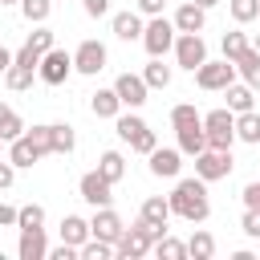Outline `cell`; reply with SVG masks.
I'll return each mask as SVG.
<instances>
[{
    "label": "cell",
    "mask_w": 260,
    "mask_h": 260,
    "mask_svg": "<svg viewBox=\"0 0 260 260\" xmlns=\"http://www.w3.org/2000/svg\"><path fill=\"white\" fill-rule=\"evenodd\" d=\"M0 146H4V138H0Z\"/></svg>",
    "instance_id": "obj_54"
},
{
    "label": "cell",
    "mask_w": 260,
    "mask_h": 260,
    "mask_svg": "<svg viewBox=\"0 0 260 260\" xmlns=\"http://www.w3.org/2000/svg\"><path fill=\"white\" fill-rule=\"evenodd\" d=\"M8 158H12V167H16V171H24V167L41 162V154H37V146H32V138H28V130H24L20 138H12V142H8Z\"/></svg>",
    "instance_id": "obj_18"
},
{
    "label": "cell",
    "mask_w": 260,
    "mask_h": 260,
    "mask_svg": "<svg viewBox=\"0 0 260 260\" xmlns=\"http://www.w3.org/2000/svg\"><path fill=\"white\" fill-rule=\"evenodd\" d=\"M252 49H256V53H260V32H256V41H252Z\"/></svg>",
    "instance_id": "obj_52"
},
{
    "label": "cell",
    "mask_w": 260,
    "mask_h": 260,
    "mask_svg": "<svg viewBox=\"0 0 260 260\" xmlns=\"http://www.w3.org/2000/svg\"><path fill=\"white\" fill-rule=\"evenodd\" d=\"M175 37H179L175 20H167V16H146V28H142V49H146L150 57H167V53L175 49Z\"/></svg>",
    "instance_id": "obj_4"
},
{
    "label": "cell",
    "mask_w": 260,
    "mask_h": 260,
    "mask_svg": "<svg viewBox=\"0 0 260 260\" xmlns=\"http://www.w3.org/2000/svg\"><path fill=\"white\" fill-rule=\"evenodd\" d=\"M167 199H171V215H179V219H187V223H203V219L211 215L207 183H203L199 175H195V179H179Z\"/></svg>",
    "instance_id": "obj_1"
},
{
    "label": "cell",
    "mask_w": 260,
    "mask_h": 260,
    "mask_svg": "<svg viewBox=\"0 0 260 260\" xmlns=\"http://www.w3.org/2000/svg\"><path fill=\"white\" fill-rule=\"evenodd\" d=\"M191 122H203V114H199L191 102H179V106L171 110V126H175V130H183V126H191Z\"/></svg>",
    "instance_id": "obj_37"
},
{
    "label": "cell",
    "mask_w": 260,
    "mask_h": 260,
    "mask_svg": "<svg viewBox=\"0 0 260 260\" xmlns=\"http://www.w3.org/2000/svg\"><path fill=\"white\" fill-rule=\"evenodd\" d=\"M134 4L142 16H162V8H167V0H134Z\"/></svg>",
    "instance_id": "obj_48"
},
{
    "label": "cell",
    "mask_w": 260,
    "mask_h": 260,
    "mask_svg": "<svg viewBox=\"0 0 260 260\" xmlns=\"http://www.w3.org/2000/svg\"><path fill=\"white\" fill-rule=\"evenodd\" d=\"M106 61H110V49L102 45V41H81L77 49H73V73H85V77H98L102 69H106Z\"/></svg>",
    "instance_id": "obj_7"
},
{
    "label": "cell",
    "mask_w": 260,
    "mask_h": 260,
    "mask_svg": "<svg viewBox=\"0 0 260 260\" xmlns=\"http://www.w3.org/2000/svg\"><path fill=\"white\" fill-rule=\"evenodd\" d=\"M89 110H93V118H110V122H114L126 106H122L118 89L110 85V89H93V93H89Z\"/></svg>",
    "instance_id": "obj_17"
},
{
    "label": "cell",
    "mask_w": 260,
    "mask_h": 260,
    "mask_svg": "<svg viewBox=\"0 0 260 260\" xmlns=\"http://www.w3.org/2000/svg\"><path fill=\"white\" fill-rule=\"evenodd\" d=\"M240 199H244V207H260V179H252V183L240 191Z\"/></svg>",
    "instance_id": "obj_46"
},
{
    "label": "cell",
    "mask_w": 260,
    "mask_h": 260,
    "mask_svg": "<svg viewBox=\"0 0 260 260\" xmlns=\"http://www.w3.org/2000/svg\"><path fill=\"white\" fill-rule=\"evenodd\" d=\"M236 73H240V77H244L252 89H260V53H256L252 45H248V49L236 57Z\"/></svg>",
    "instance_id": "obj_23"
},
{
    "label": "cell",
    "mask_w": 260,
    "mask_h": 260,
    "mask_svg": "<svg viewBox=\"0 0 260 260\" xmlns=\"http://www.w3.org/2000/svg\"><path fill=\"white\" fill-rule=\"evenodd\" d=\"M28 45H32V49H41V53H49V49H53V32H49L45 24H37V28L28 32Z\"/></svg>",
    "instance_id": "obj_42"
},
{
    "label": "cell",
    "mask_w": 260,
    "mask_h": 260,
    "mask_svg": "<svg viewBox=\"0 0 260 260\" xmlns=\"http://www.w3.org/2000/svg\"><path fill=\"white\" fill-rule=\"evenodd\" d=\"M114 89H118V98H122L126 110H142L146 106V93H150V85L142 81V73H118L114 77Z\"/></svg>",
    "instance_id": "obj_11"
},
{
    "label": "cell",
    "mask_w": 260,
    "mask_h": 260,
    "mask_svg": "<svg viewBox=\"0 0 260 260\" xmlns=\"http://www.w3.org/2000/svg\"><path fill=\"white\" fill-rule=\"evenodd\" d=\"M187 256H195V260H211V256H215V236H211V232H195V236L187 240Z\"/></svg>",
    "instance_id": "obj_31"
},
{
    "label": "cell",
    "mask_w": 260,
    "mask_h": 260,
    "mask_svg": "<svg viewBox=\"0 0 260 260\" xmlns=\"http://www.w3.org/2000/svg\"><path fill=\"white\" fill-rule=\"evenodd\" d=\"M110 28H114V37L118 41H142V28H146V20H142V12L134 8V12H114L110 16Z\"/></svg>",
    "instance_id": "obj_15"
},
{
    "label": "cell",
    "mask_w": 260,
    "mask_h": 260,
    "mask_svg": "<svg viewBox=\"0 0 260 260\" xmlns=\"http://www.w3.org/2000/svg\"><path fill=\"white\" fill-rule=\"evenodd\" d=\"M228 12L236 24H252L260 16V0H228Z\"/></svg>",
    "instance_id": "obj_34"
},
{
    "label": "cell",
    "mask_w": 260,
    "mask_h": 260,
    "mask_svg": "<svg viewBox=\"0 0 260 260\" xmlns=\"http://www.w3.org/2000/svg\"><path fill=\"white\" fill-rule=\"evenodd\" d=\"M16 256H20V260H45V256H49V240H45V228H20V240H16Z\"/></svg>",
    "instance_id": "obj_14"
},
{
    "label": "cell",
    "mask_w": 260,
    "mask_h": 260,
    "mask_svg": "<svg viewBox=\"0 0 260 260\" xmlns=\"http://www.w3.org/2000/svg\"><path fill=\"white\" fill-rule=\"evenodd\" d=\"M12 179H16L12 158H0V191H8V187H12Z\"/></svg>",
    "instance_id": "obj_47"
},
{
    "label": "cell",
    "mask_w": 260,
    "mask_h": 260,
    "mask_svg": "<svg viewBox=\"0 0 260 260\" xmlns=\"http://www.w3.org/2000/svg\"><path fill=\"white\" fill-rule=\"evenodd\" d=\"M203 61H207V41L199 32H179L175 37V65L187 69V73H195Z\"/></svg>",
    "instance_id": "obj_6"
},
{
    "label": "cell",
    "mask_w": 260,
    "mask_h": 260,
    "mask_svg": "<svg viewBox=\"0 0 260 260\" xmlns=\"http://www.w3.org/2000/svg\"><path fill=\"white\" fill-rule=\"evenodd\" d=\"M0 4H20V0H0Z\"/></svg>",
    "instance_id": "obj_53"
},
{
    "label": "cell",
    "mask_w": 260,
    "mask_h": 260,
    "mask_svg": "<svg viewBox=\"0 0 260 260\" xmlns=\"http://www.w3.org/2000/svg\"><path fill=\"white\" fill-rule=\"evenodd\" d=\"M69 73H73V53H65V49H49L45 57H41V65H37V77L45 81V85H61V81H69Z\"/></svg>",
    "instance_id": "obj_8"
},
{
    "label": "cell",
    "mask_w": 260,
    "mask_h": 260,
    "mask_svg": "<svg viewBox=\"0 0 260 260\" xmlns=\"http://www.w3.org/2000/svg\"><path fill=\"white\" fill-rule=\"evenodd\" d=\"M175 28L179 32H203V24H207V8H199L195 0H187V4H179L175 8Z\"/></svg>",
    "instance_id": "obj_16"
},
{
    "label": "cell",
    "mask_w": 260,
    "mask_h": 260,
    "mask_svg": "<svg viewBox=\"0 0 260 260\" xmlns=\"http://www.w3.org/2000/svg\"><path fill=\"white\" fill-rule=\"evenodd\" d=\"M236 138L248 142V146H260V114H256V110L236 114Z\"/></svg>",
    "instance_id": "obj_22"
},
{
    "label": "cell",
    "mask_w": 260,
    "mask_h": 260,
    "mask_svg": "<svg viewBox=\"0 0 260 260\" xmlns=\"http://www.w3.org/2000/svg\"><path fill=\"white\" fill-rule=\"evenodd\" d=\"M49 256H53V260H77V256H81V248H73V244H65V240H61L57 248H49Z\"/></svg>",
    "instance_id": "obj_44"
},
{
    "label": "cell",
    "mask_w": 260,
    "mask_h": 260,
    "mask_svg": "<svg viewBox=\"0 0 260 260\" xmlns=\"http://www.w3.org/2000/svg\"><path fill=\"white\" fill-rule=\"evenodd\" d=\"M138 215L150 219V223H158V228H167V219H171V199L150 195V199H142V211H138Z\"/></svg>",
    "instance_id": "obj_25"
},
{
    "label": "cell",
    "mask_w": 260,
    "mask_h": 260,
    "mask_svg": "<svg viewBox=\"0 0 260 260\" xmlns=\"http://www.w3.org/2000/svg\"><path fill=\"white\" fill-rule=\"evenodd\" d=\"M195 81H199V89H207V93H223L232 81H236V61H228V57H219V61H203L199 69H195Z\"/></svg>",
    "instance_id": "obj_5"
},
{
    "label": "cell",
    "mask_w": 260,
    "mask_h": 260,
    "mask_svg": "<svg viewBox=\"0 0 260 260\" xmlns=\"http://www.w3.org/2000/svg\"><path fill=\"white\" fill-rule=\"evenodd\" d=\"M49 12H53V0H20V16L28 24H45Z\"/></svg>",
    "instance_id": "obj_33"
},
{
    "label": "cell",
    "mask_w": 260,
    "mask_h": 260,
    "mask_svg": "<svg viewBox=\"0 0 260 260\" xmlns=\"http://www.w3.org/2000/svg\"><path fill=\"white\" fill-rule=\"evenodd\" d=\"M28 138H32V146H37V154L45 158V154H53V138H49V126H32L28 130Z\"/></svg>",
    "instance_id": "obj_39"
},
{
    "label": "cell",
    "mask_w": 260,
    "mask_h": 260,
    "mask_svg": "<svg viewBox=\"0 0 260 260\" xmlns=\"http://www.w3.org/2000/svg\"><path fill=\"white\" fill-rule=\"evenodd\" d=\"M232 167H236V162H232V150H211V146H207V150H199V154H195V175H199L203 183L228 179V175H232Z\"/></svg>",
    "instance_id": "obj_9"
},
{
    "label": "cell",
    "mask_w": 260,
    "mask_h": 260,
    "mask_svg": "<svg viewBox=\"0 0 260 260\" xmlns=\"http://www.w3.org/2000/svg\"><path fill=\"white\" fill-rule=\"evenodd\" d=\"M98 171H102L110 183H122V179H126V158H122V150H106V154L98 158Z\"/></svg>",
    "instance_id": "obj_27"
},
{
    "label": "cell",
    "mask_w": 260,
    "mask_h": 260,
    "mask_svg": "<svg viewBox=\"0 0 260 260\" xmlns=\"http://www.w3.org/2000/svg\"><path fill=\"white\" fill-rule=\"evenodd\" d=\"M179 134V150L183 154H199V150H207V130H203V122H191V126H183V130H175Z\"/></svg>",
    "instance_id": "obj_20"
},
{
    "label": "cell",
    "mask_w": 260,
    "mask_h": 260,
    "mask_svg": "<svg viewBox=\"0 0 260 260\" xmlns=\"http://www.w3.org/2000/svg\"><path fill=\"white\" fill-rule=\"evenodd\" d=\"M89 232H93L98 240H110V244H118V240H122V232H126V223H122V215H118L114 207H93Z\"/></svg>",
    "instance_id": "obj_13"
},
{
    "label": "cell",
    "mask_w": 260,
    "mask_h": 260,
    "mask_svg": "<svg viewBox=\"0 0 260 260\" xmlns=\"http://www.w3.org/2000/svg\"><path fill=\"white\" fill-rule=\"evenodd\" d=\"M158 260H183L187 256V244L183 240H175V236H162V240H154V248H150Z\"/></svg>",
    "instance_id": "obj_32"
},
{
    "label": "cell",
    "mask_w": 260,
    "mask_h": 260,
    "mask_svg": "<svg viewBox=\"0 0 260 260\" xmlns=\"http://www.w3.org/2000/svg\"><path fill=\"white\" fill-rule=\"evenodd\" d=\"M89 236H93V232H89V219H81V215H65V219H61V240H65V244L81 248Z\"/></svg>",
    "instance_id": "obj_21"
},
{
    "label": "cell",
    "mask_w": 260,
    "mask_h": 260,
    "mask_svg": "<svg viewBox=\"0 0 260 260\" xmlns=\"http://www.w3.org/2000/svg\"><path fill=\"white\" fill-rule=\"evenodd\" d=\"M203 130H207V146L211 150H232V142H236V114L228 106L207 110L203 114Z\"/></svg>",
    "instance_id": "obj_3"
},
{
    "label": "cell",
    "mask_w": 260,
    "mask_h": 260,
    "mask_svg": "<svg viewBox=\"0 0 260 260\" xmlns=\"http://www.w3.org/2000/svg\"><path fill=\"white\" fill-rule=\"evenodd\" d=\"M154 146H158V134H154L150 126H146V130H142V134H138V138L130 142V150H138V154H150Z\"/></svg>",
    "instance_id": "obj_43"
},
{
    "label": "cell",
    "mask_w": 260,
    "mask_h": 260,
    "mask_svg": "<svg viewBox=\"0 0 260 260\" xmlns=\"http://www.w3.org/2000/svg\"><path fill=\"white\" fill-rule=\"evenodd\" d=\"M20 134H24L20 114H16L12 106H4V102H0V138H4V142H12V138H20Z\"/></svg>",
    "instance_id": "obj_30"
},
{
    "label": "cell",
    "mask_w": 260,
    "mask_h": 260,
    "mask_svg": "<svg viewBox=\"0 0 260 260\" xmlns=\"http://www.w3.org/2000/svg\"><path fill=\"white\" fill-rule=\"evenodd\" d=\"M32 77H37V69H28V65H16V61H12V65L4 69V85H8L12 93L28 89V85H32Z\"/></svg>",
    "instance_id": "obj_29"
},
{
    "label": "cell",
    "mask_w": 260,
    "mask_h": 260,
    "mask_svg": "<svg viewBox=\"0 0 260 260\" xmlns=\"http://www.w3.org/2000/svg\"><path fill=\"white\" fill-rule=\"evenodd\" d=\"M146 158H150L154 179H179V171H183V150L179 146H154Z\"/></svg>",
    "instance_id": "obj_12"
},
{
    "label": "cell",
    "mask_w": 260,
    "mask_h": 260,
    "mask_svg": "<svg viewBox=\"0 0 260 260\" xmlns=\"http://www.w3.org/2000/svg\"><path fill=\"white\" fill-rule=\"evenodd\" d=\"M16 228H45V207L41 203H24L16 215Z\"/></svg>",
    "instance_id": "obj_38"
},
{
    "label": "cell",
    "mask_w": 260,
    "mask_h": 260,
    "mask_svg": "<svg viewBox=\"0 0 260 260\" xmlns=\"http://www.w3.org/2000/svg\"><path fill=\"white\" fill-rule=\"evenodd\" d=\"M16 215H20V207H12V203H0V228H16Z\"/></svg>",
    "instance_id": "obj_49"
},
{
    "label": "cell",
    "mask_w": 260,
    "mask_h": 260,
    "mask_svg": "<svg viewBox=\"0 0 260 260\" xmlns=\"http://www.w3.org/2000/svg\"><path fill=\"white\" fill-rule=\"evenodd\" d=\"M77 195H81L89 207H110V203H114V183H110L102 171H85L81 183H77Z\"/></svg>",
    "instance_id": "obj_10"
},
{
    "label": "cell",
    "mask_w": 260,
    "mask_h": 260,
    "mask_svg": "<svg viewBox=\"0 0 260 260\" xmlns=\"http://www.w3.org/2000/svg\"><path fill=\"white\" fill-rule=\"evenodd\" d=\"M223 93H228V110H232V114L256 110V89H252L248 81H232V85H228Z\"/></svg>",
    "instance_id": "obj_19"
},
{
    "label": "cell",
    "mask_w": 260,
    "mask_h": 260,
    "mask_svg": "<svg viewBox=\"0 0 260 260\" xmlns=\"http://www.w3.org/2000/svg\"><path fill=\"white\" fill-rule=\"evenodd\" d=\"M81 8H85V16H93V20H102V16L110 12V0H81Z\"/></svg>",
    "instance_id": "obj_45"
},
{
    "label": "cell",
    "mask_w": 260,
    "mask_h": 260,
    "mask_svg": "<svg viewBox=\"0 0 260 260\" xmlns=\"http://www.w3.org/2000/svg\"><path fill=\"white\" fill-rule=\"evenodd\" d=\"M41 57H45V53H41V49H32V45L24 41V45L16 49V57H12V61H16V65H28V69H37V65H41Z\"/></svg>",
    "instance_id": "obj_40"
},
{
    "label": "cell",
    "mask_w": 260,
    "mask_h": 260,
    "mask_svg": "<svg viewBox=\"0 0 260 260\" xmlns=\"http://www.w3.org/2000/svg\"><path fill=\"white\" fill-rule=\"evenodd\" d=\"M12 57H16V53H8V49H4V45H0V73H4V69H8V65H12Z\"/></svg>",
    "instance_id": "obj_50"
},
{
    "label": "cell",
    "mask_w": 260,
    "mask_h": 260,
    "mask_svg": "<svg viewBox=\"0 0 260 260\" xmlns=\"http://www.w3.org/2000/svg\"><path fill=\"white\" fill-rule=\"evenodd\" d=\"M240 228H244V236H248V240H260V207H248V211H244V219H240Z\"/></svg>",
    "instance_id": "obj_41"
},
{
    "label": "cell",
    "mask_w": 260,
    "mask_h": 260,
    "mask_svg": "<svg viewBox=\"0 0 260 260\" xmlns=\"http://www.w3.org/2000/svg\"><path fill=\"white\" fill-rule=\"evenodd\" d=\"M110 256H118L110 240H98V236H89V240L81 244V260H110Z\"/></svg>",
    "instance_id": "obj_35"
},
{
    "label": "cell",
    "mask_w": 260,
    "mask_h": 260,
    "mask_svg": "<svg viewBox=\"0 0 260 260\" xmlns=\"http://www.w3.org/2000/svg\"><path fill=\"white\" fill-rule=\"evenodd\" d=\"M114 130H118L122 142H134V138L146 130V122L138 118V110H130V114H118V118H114Z\"/></svg>",
    "instance_id": "obj_26"
},
{
    "label": "cell",
    "mask_w": 260,
    "mask_h": 260,
    "mask_svg": "<svg viewBox=\"0 0 260 260\" xmlns=\"http://www.w3.org/2000/svg\"><path fill=\"white\" fill-rule=\"evenodd\" d=\"M142 81L150 89H167L171 85V65H162V57H150V65L142 69Z\"/></svg>",
    "instance_id": "obj_28"
},
{
    "label": "cell",
    "mask_w": 260,
    "mask_h": 260,
    "mask_svg": "<svg viewBox=\"0 0 260 260\" xmlns=\"http://www.w3.org/2000/svg\"><path fill=\"white\" fill-rule=\"evenodd\" d=\"M49 138H53V154H73V146H77V134H73L69 122H53Z\"/></svg>",
    "instance_id": "obj_24"
},
{
    "label": "cell",
    "mask_w": 260,
    "mask_h": 260,
    "mask_svg": "<svg viewBox=\"0 0 260 260\" xmlns=\"http://www.w3.org/2000/svg\"><path fill=\"white\" fill-rule=\"evenodd\" d=\"M248 45H252V41H248V37H244L240 28L223 32V41H219V49H223V57H228V61H236V57H240V53H244Z\"/></svg>",
    "instance_id": "obj_36"
},
{
    "label": "cell",
    "mask_w": 260,
    "mask_h": 260,
    "mask_svg": "<svg viewBox=\"0 0 260 260\" xmlns=\"http://www.w3.org/2000/svg\"><path fill=\"white\" fill-rule=\"evenodd\" d=\"M167 236V228H158V223H150V219H134V228H126L122 232V240L114 244V252L122 256V260H138V256H146L150 248H154V240H162Z\"/></svg>",
    "instance_id": "obj_2"
},
{
    "label": "cell",
    "mask_w": 260,
    "mask_h": 260,
    "mask_svg": "<svg viewBox=\"0 0 260 260\" xmlns=\"http://www.w3.org/2000/svg\"><path fill=\"white\" fill-rule=\"evenodd\" d=\"M195 4H199V8H215L219 0H195Z\"/></svg>",
    "instance_id": "obj_51"
}]
</instances>
